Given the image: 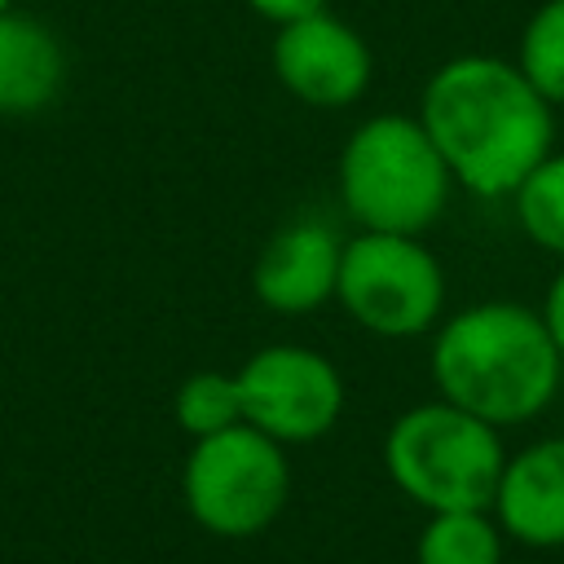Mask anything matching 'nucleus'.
<instances>
[{"label":"nucleus","mask_w":564,"mask_h":564,"mask_svg":"<svg viewBox=\"0 0 564 564\" xmlns=\"http://www.w3.org/2000/svg\"><path fill=\"white\" fill-rule=\"evenodd\" d=\"M551 101L533 88L520 62L489 53H458L423 84L419 119L449 163L454 181L471 194L498 198L551 154Z\"/></svg>","instance_id":"f257e3e1"},{"label":"nucleus","mask_w":564,"mask_h":564,"mask_svg":"<svg viewBox=\"0 0 564 564\" xmlns=\"http://www.w3.org/2000/svg\"><path fill=\"white\" fill-rule=\"evenodd\" d=\"M560 348L546 322L520 304H476L445 322L432 379L445 401L485 423H524L555 397Z\"/></svg>","instance_id":"f03ea898"},{"label":"nucleus","mask_w":564,"mask_h":564,"mask_svg":"<svg viewBox=\"0 0 564 564\" xmlns=\"http://www.w3.org/2000/svg\"><path fill=\"white\" fill-rule=\"evenodd\" d=\"M454 172L419 115H375L339 150V198L361 229L423 234L449 203Z\"/></svg>","instance_id":"7ed1b4c3"},{"label":"nucleus","mask_w":564,"mask_h":564,"mask_svg":"<svg viewBox=\"0 0 564 564\" xmlns=\"http://www.w3.org/2000/svg\"><path fill=\"white\" fill-rule=\"evenodd\" d=\"M383 458L397 489L427 511L494 507L507 467L494 423L458 410L445 397L405 410L388 432Z\"/></svg>","instance_id":"20e7f679"},{"label":"nucleus","mask_w":564,"mask_h":564,"mask_svg":"<svg viewBox=\"0 0 564 564\" xmlns=\"http://www.w3.org/2000/svg\"><path fill=\"white\" fill-rule=\"evenodd\" d=\"M291 471L282 441L251 423L198 436L185 463V507L216 538H251L269 529L286 502Z\"/></svg>","instance_id":"39448f33"},{"label":"nucleus","mask_w":564,"mask_h":564,"mask_svg":"<svg viewBox=\"0 0 564 564\" xmlns=\"http://www.w3.org/2000/svg\"><path fill=\"white\" fill-rule=\"evenodd\" d=\"M335 295L366 330L405 339L436 322L445 278L436 256L419 242V234L366 229L352 242H344Z\"/></svg>","instance_id":"423d86ee"},{"label":"nucleus","mask_w":564,"mask_h":564,"mask_svg":"<svg viewBox=\"0 0 564 564\" xmlns=\"http://www.w3.org/2000/svg\"><path fill=\"white\" fill-rule=\"evenodd\" d=\"M238 392H242V419L282 445L330 432V423L344 410V383L335 366L295 344L256 352L238 370Z\"/></svg>","instance_id":"0eeeda50"},{"label":"nucleus","mask_w":564,"mask_h":564,"mask_svg":"<svg viewBox=\"0 0 564 564\" xmlns=\"http://www.w3.org/2000/svg\"><path fill=\"white\" fill-rule=\"evenodd\" d=\"M269 62H273L278 84L295 101L317 106V110L352 106L370 88V75H375L370 44L361 40V31H352L330 9L282 22L273 35Z\"/></svg>","instance_id":"6e6552de"},{"label":"nucleus","mask_w":564,"mask_h":564,"mask_svg":"<svg viewBox=\"0 0 564 564\" xmlns=\"http://www.w3.org/2000/svg\"><path fill=\"white\" fill-rule=\"evenodd\" d=\"M339 256H344V242L335 238L330 225L295 220L264 242L251 286H256L260 304H269L278 313H308L335 295Z\"/></svg>","instance_id":"1a4fd4ad"},{"label":"nucleus","mask_w":564,"mask_h":564,"mask_svg":"<svg viewBox=\"0 0 564 564\" xmlns=\"http://www.w3.org/2000/svg\"><path fill=\"white\" fill-rule=\"evenodd\" d=\"M498 524L529 546H564V436L538 441L502 467Z\"/></svg>","instance_id":"9d476101"},{"label":"nucleus","mask_w":564,"mask_h":564,"mask_svg":"<svg viewBox=\"0 0 564 564\" xmlns=\"http://www.w3.org/2000/svg\"><path fill=\"white\" fill-rule=\"evenodd\" d=\"M66 84V48L35 13L0 9V115H35Z\"/></svg>","instance_id":"9b49d317"},{"label":"nucleus","mask_w":564,"mask_h":564,"mask_svg":"<svg viewBox=\"0 0 564 564\" xmlns=\"http://www.w3.org/2000/svg\"><path fill=\"white\" fill-rule=\"evenodd\" d=\"M502 542L485 511H432L419 538V564H498Z\"/></svg>","instance_id":"f8f14e48"},{"label":"nucleus","mask_w":564,"mask_h":564,"mask_svg":"<svg viewBox=\"0 0 564 564\" xmlns=\"http://www.w3.org/2000/svg\"><path fill=\"white\" fill-rule=\"evenodd\" d=\"M516 62L551 106H564V0H546L529 13Z\"/></svg>","instance_id":"ddd939ff"},{"label":"nucleus","mask_w":564,"mask_h":564,"mask_svg":"<svg viewBox=\"0 0 564 564\" xmlns=\"http://www.w3.org/2000/svg\"><path fill=\"white\" fill-rule=\"evenodd\" d=\"M516 216L538 247L564 256V154H546L516 185Z\"/></svg>","instance_id":"4468645a"},{"label":"nucleus","mask_w":564,"mask_h":564,"mask_svg":"<svg viewBox=\"0 0 564 564\" xmlns=\"http://www.w3.org/2000/svg\"><path fill=\"white\" fill-rule=\"evenodd\" d=\"M176 423L189 436H212L225 432L242 419V392H238V375H220V370H198L176 388Z\"/></svg>","instance_id":"2eb2a0df"},{"label":"nucleus","mask_w":564,"mask_h":564,"mask_svg":"<svg viewBox=\"0 0 564 564\" xmlns=\"http://www.w3.org/2000/svg\"><path fill=\"white\" fill-rule=\"evenodd\" d=\"M251 13H260L264 22H273V26H282V22H291V18H304V13H317V9H326L330 0H242Z\"/></svg>","instance_id":"dca6fc26"},{"label":"nucleus","mask_w":564,"mask_h":564,"mask_svg":"<svg viewBox=\"0 0 564 564\" xmlns=\"http://www.w3.org/2000/svg\"><path fill=\"white\" fill-rule=\"evenodd\" d=\"M542 322H546V330H551V339H555V348H560V357H564V269L555 273L551 291H546V308H542Z\"/></svg>","instance_id":"f3484780"},{"label":"nucleus","mask_w":564,"mask_h":564,"mask_svg":"<svg viewBox=\"0 0 564 564\" xmlns=\"http://www.w3.org/2000/svg\"><path fill=\"white\" fill-rule=\"evenodd\" d=\"M0 9H13V0H0Z\"/></svg>","instance_id":"a211bd4d"}]
</instances>
